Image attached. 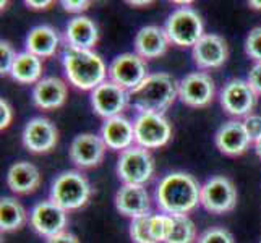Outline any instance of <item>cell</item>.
Instances as JSON below:
<instances>
[{
    "label": "cell",
    "instance_id": "cell-1",
    "mask_svg": "<svg viewBox=\"0 0 261 243\" xmlns=\"http://www.w3.org/2000/svg\"><path fill=\"white\" fill-rule=\"evenodd\" d=\"M154 200L163 214L187 215L201 204V185L187 172H170L159 180Z\"/></svg>",
    "mask_w": 261,
    "mask_h": 243
},
{
    "label": "cell",
    "instance_id": "cell-2",
    "mask_svg": "<svg viewBox=\"0 0 261 243\" xmlns=\"http://www.w3.org/2000/svg\"><path fill=\"white\" fill-rule=\"evenodd\" d=\"M178 97V83L169 73H152L130 91V102L138 114H161L169 109Z\"/></svg>",
    "mask_w": 261,
    "mask_h": 243
},
{
    "label": "cell",
    "instance_id": "cell-3",
    "mask_svg": "<svg viewBox=\"0 0 261 243\" xmlns=\"http://www.w3.org/2000/svg\"><path fill=\"white\" fill-rule=\"evenodd\" d=\"M64 71L70 85L82 91H94L107 78L104 60L93 50L67 49L62 56Z\"/></svg>",
    "mask_w": 261,
    "mask_h": 243
},
{
    "label": "cell",
    "instance_id": "cell-4",
    "mask_svg": "<svg viewBox=\"0 0 261 243\" xmlns=\"http://www.w3.org/2000/svg\"><path fill=\"white\" fill-rule=\"evenodd\" d=\"M93 195L91 183L78 170H65L56 177L50 186L49 200L60 206L62 209L76 211L88 204Z\"/></svg>",
    "mask_w": 261,
    "mask_h": 243
},
{
    "label": "cell",
    "instance_id": "cell-5",
    "mask_svg": "<svg viewBox=\"0 0 261 243\" xmlns=\"http://www.w3.org/2000/svg\"><path fill=\"white\" fill-rule=\"evenodd\" d=\"M169 41L178 47H192L203 38V20L192 7H180L169 15L166 21Z\"/></svg>",
    "mask_w": 261,
    "mask_h": 243
},
{
    "label": "cell",
    "instance_id": "cell-6",
    "mask_svg": "<svg viewBox=\"0 0 261 243\" xmlns=\"http://www.w3.org/2000/svg\"><path fill=\"white\" fill-rule=\"evenodd\" d=\"M154 159L141 146H132L120 152L117 160V175L123 185H145L154 175Z\"/></svg>",
    "mask_w": 261,
    "mask_h": 243
},
{
    "label": "cell",
    "instance_id": "cell-7",
    "mask_svg": "<svg viewBox=\"0 0 261 243\" xmlns=\"http://www.w3.org/2000/svg\"><path fill=\"white\" fill-rule=\"evenodd\" d=\"M135 143L145 149L166 146L172 138V125L161 114H138L133 122Z\"/></svg>",
    "mask_w": 261,
    "mask_h": 243
},
{
    "label": "cell",
    "instance_id": "cell-8",
    "mask_svg": "<svg viewBox=\"0 0 261 243\" xmlns=\"http://www.w3.org/2000/svg\"><path fill=\"white\" fill-rule=\"evenodd\" d=\"M107 76H109L112 83L127 89L130 93L133 89H137L149 75L145 59H141L138 53L125 52L117 56L111 62L109 70H107Z\"/></svg>",
    "mask_w": 261,
    "mask_h": 243
},
{
    "label": "cell",
    "instance_id": "cell-9",
    "mask_svg": "<svg viewBox=\"0 0 261 243\" xmlns=\"http://www.w3.org/2000/svg\"><path fill=\"white\" fill-rule=\"evenodd\" d=\"M201 204L211 214H226L237 204V188L229 177L216 175L201 185Z\"/></svg>",
    "mask_w": 261,
    "mask_h": 243
},
{
    "label": "cell",
    "instance_id": "cell-10",
    "mask_svg": "<svg viewBox=\"0 0 261 243\" xmlns=\"http://www.w3.org/2000/svg\"><path fill=\"white\" fill-rule=\"evenodd\" d=\"M219 102L226 114L232 117H248L258 102V94L248 81L233 78L222 86Z\"/></svg>",
    "mask_w": 261,
    "mask_h": 243
},
{
    "label": "cell",
    "instance_id": "cell-11",
    "mask_svg": "<svg viewBox=\"0 0 261 243\" xmlns=\"http://www.w3.org/2000/svg\"><path fill=\"white\" fill-rule=\"evenodd\" d=\"M214 79L211 78V75L204 73V71L188 73L178 83V97L188 107L200 109V107L210 105L214 101Z\"/></svg>",
    "mask_w": 261,
    "mask_h": 243
},
{
    "label": "cell",
    "instance_id": "cell-12",
    "mask_svg": "<svg viewBox=\"0 0 261 243\" xmlns=\"http://www.w3.org/2000/svg\"><path fill=\"white\" fill-rule=\"evenodd\" d=\"M30 224L36 233L41 237L50 238L54 235L65 232L68 224V212L50 200L34 204L30 212Z\"/></svg>",
    "mask_w": 261,
    "mask_h": 243
},
{
    "label": "cell",
    "instance_id": "cell-13",
    "mask_svg": "<svg viewBox=\"0 0 261 243\" xmlns=\"http://www.w3.org/2000/svg\"><path fill=\"white\" fill-rule=\"evenodd\" d=\"M130 102V93L127 89L117 86L111 79H106L91 91V105L94 112L102 119L119 117Z\"/></svg>",
    "mask_w": 261,
    "mask_h": 243
},
{
    "label": "cell",
    "instance_id": "cell-14",
    "mask_svg": "<svg viewBox=\"0 0 261 243\" xmlns=\"http://www.w3.org/2000/svg\"><path fill=\"white\" fill-rule=\"evenodd\" d=\"M21 140L24 148L33 154H46L57 146L59 130L49 119L34 117L24 125Z\"/></svg>",
    "mask_w": 261,
    "mask_h": 243
},
{
    "label": "cell",
    "instance_id": "cell-15",
    "mask_svg": "<svg viewBox=\"0 0 261 243\" xmlns=\"http://www.w3.org/2000/svg\"><path fill=\"white\" fill-rule=\"evenodd\" d=\"M106 143L93 133H82L70 145V160L78 169H93L102 162L106 156Z\"/></svg>",
    "mask_w": 261,
    "mask_h": 243
},
{
    "label": "cell",
    "instance_id": "cell-16",
    "mask_svg": "<svg viewBox=\"0 0 261 243\" xmlns=\"http://www.w3.org/2000/svg\"><path fill=\"white\" fill-rule=\"evenodd\" d=\"M192 56L196 67L204 70L221 68L227 62L229 46L219 34H204L193 46Z\"/></svg>",
    "mask_w": 261,
    "mask_h": 243
},
{
    "label": "cell",
    "instance_id": "cell-17",
    "mask_svg": "<svg viewBox=\"0 0 261 243\" xmlns=\"http://www.w3.org/2000/svg\"><path fill=\"white\" fill-rule=\"evenodd\" d=\"M114 203L117 211L132 219L151 214V198L145 185H122L115 193Z\"/></svg>",
    "mask_w": 261,
    "mask_h": 243
},
{
    "label": "cell",
    "instance_id": "cell-18",
    "mask_svg": "<svg viewBox=\"0 0 261 243\" xmlns=\"http://www.w3.org/2000/svg\"><path fill=\"white\" fill-rule=\"evenodd\" d=\"M214 143L222 154L236 157L247 152L248 146L251 145V140L248 138L244 123L239 120H229L221 125V128L216 131Z\"/></svg>",
    "mask_w": 261,
    "mask_h": 243
},
{
    "label": "cell",
    "instance_id": "cell-19",
    "mask_svg": "<svg viewBox=\"0 0 261 243\" xmlns=\"http://www.w3.org/2000/svg\"><path fill=\"white\" fill-rule=\"evenodd\" d=\"M68 89L65 81L57 76H46L33 88V104L42 111H56L67 101Z\"/></svg>",
    "mask_w": 261,
    "mask_h": 243
},
{
    "label": "cell",
    "instance_id": "cell-20",
    "mask_svg": "<svg viewBox=\"0 0 261 243\" xmlns=\"http://www.w3.org/2000/svg\"><path fill=\"white\" fill-rule=\"evenodd\" d=\"M169 36L164 28L161 26L149 24L141 28L137 36H135V53H138L141 59H158L164 56L169 49Z\"/></svg>",
    "mask_w": 261,
    "mask_h": 243
},
{
    "label": "cell",
    "instance_id": "cell-21",
    "mask_svg": "<svg viewBox=\"0 0 261 243\" xmlns=\"http://www.w3.org/2000/svg\"><path fill=\"white\" fill-rule=\"evenodd\" d=\"M99 41L97 24L88 16H75L71 18L65 30V42L67 49L75 50H93Z\"/></svg>",
    "mask_w": 261,
    "mask_h": 243
},
{
    "label": "cell",
    "instance_id": "cell-22",
    "mask_svg": "<svg viewBox=\"0 0 261 243\" xmlns=\"http://www.w3.org/2000/svg\"><path fill=\"white\" fill-rule=\"evenodd\" d=\"M101 138L109 149L122 152L133 146V141H135L133 123L128 119H125L123 115L107 119L102 123Z\"/></svg>",
    "mask_w": 261,
    "mask_h": 243
},
{
    "label": "cell",
    "instance_id": "cell-23",
    "mask_svg": "<svg viewBox=\"0 0 261 243\" xmlns=\"http://www.w3.org/2000/svg\"><path fill=\"white\" fill-rule=\"evenodd\" d=\"M7 185L15 195H30L39 188L41 174L28 160L15 162L7 172Z\"/></svg>",
    "mask_w": 261,
    "mask_h": 243
},
{
    "label": "cell",
    "instance_id": "cell-24",
    "mask_svg": "<svg viewBox=\"0 0 261 243\" xmlns=\"http://www.w3.org/2000/svg\"><path fill=\"white\" fill-rule=\"evenodd\" d=\"M59 44V33L47 24L36 26L26 36V52L34 53L39 59L52 57L57 52Z\"/></svg>",
    "mask_w": 261,
    "mask_h": 243
},
{
    "label": "cell",
    "instance_id": "cell-25",
    "mask_svg": "<svg viewBox=\"0 0 261 243\" xmlns=\"http://www.w3.org/2000/svg\"><path fill=\"white\" fill-rule=\"evenodd\" d=\"M10 76L21 85H36L42 79V59L30 52H20L15 59Z\"/></svg>",
    "mask_w": 261,
    "mask_h": 243
},
{
    "label": "cell",
    "instance_id": "cell-26",
    "mask_svg": "<svg viewBox=\"0 0 261 243\" xmlns=\"http://www.w3.org/2000/svg\"><path fill=\"white\" fill-rule=\"evenodd\" d=\"M28 215L23 204L13 196H4L0 200V230L2 232H15L20 230Z\"/></svg>",
    "mask_w": 261,
    "mask_h": 243
},
{
    "label": "cell",
    "instance_id": "cell-27",
    "mask_svg": "<svg viewBox=\"0 0 261 243\" xmlns=\"http://www.w3.org/2000/svg\"><path fill=\"white\" fill-rule=\"evenodd\" d=\"M174 226L166 243H196V226L188 215H172Z\"/></svg>",
    "mask_w": 261,
    "mask_h": 243
},
{
    "label": "cell",
    "instance_id": "cell-28",
    "mask_svg": "<svg viewBox=\"0 0 261 243\" xmlns=\"http://www.w3.org/2000/svg\"><path fill=\"white\" fill-rule=\"evenodd\" d=\"M151 214L130 222V238L133 243H158L151 233Z\"/></svg>",
    "mask_w": 261,
    "mask_h": 243
},
{
    "label": "cell",
    "instance_id": "cell-29",
    "mask_svg": "<svg viewBox=\"0 0 261 243\" xmlns=\"http://www.w3.org/2000/svg\"><path fill=\"white\" fill-rule=\"evenodd\" d=\"M151 233L158 243H166L170 235L174 221L169 214H151Z\"/></svg>",
    "mask_w": 261,
    "mask_h": 243
},
{
    "label": "cell",
    "instance_id": "cell-30",
    "mask_svg": "<svg viewBox=\"0 0 261 243\" xmlns=\"http://www.w3.org/2000/svg\"><path fill=\"white\" fill-rule=\"evenodd\" d=\"M196 243H236L233 235L224 227H211L204 230Z\"/></svg>",
    "mask_w": 261,
    "mask_h": 243
},
{
    "label": "cell",
    "instance_id": "cell-31",
    "mask_svg": "<svg viewBox=\"0 0 261 243\" xmlns=\"http://www.w3.org/2000/svg\"><path fill=\"white\" fill-rule=\"evenodd\" d=\"M245 52L250 59H253L256 64L261 62V26L253 28L245 39Z\"/></svg>",
    "mask_w": 261,
    "mask_h": 243
},
{
    "label": "cell",
    "instance_id": "cell-32",
    "mask_svg": "<svg viewBox=\"0 0 261 243\" xmlns=\"http://www.w3.org/2000/svg\"><path fill=\"white\" fill-rule=\"evenodd\" d=\"M16 56L18 53L15 52V49L12 47L10 42H7V41L0 42V73L10 75Z\"/></svg>",
    "mask_w": 261,
    "mask_h": 243
},
{
    "label": "cell",
    "instance_id": "cell-33",
    "mask_svg": "<svg viewBox=\"0 0 261 243\" xmlns=\"http://www.w3.org/2000/svg\"><path fill=\"white\" fill-rule=\"evenodd\" d=\"M242 123H244L245 131L248 134V138L251 140V143H255L261 137V115L250 114L248 117H245Z\"/></svg>",
    "mask_w": 261,
    "mask_h": 243
},
{
    "label": "cell",
    "instance_id": "cell-34",
    "mask_svg": "<svg viewBox=\"0 0 261 243\" xmlns=\"http://www.w3.org/2000/svg\"><path fill=\"white\" fill-rule=\"evenodd\" d=\"M13 120V109L8 101L2 99L0 101V130H7Z\"/></svg>",
    "mask_w": 261,
    "mask_h": 243
},
{
    "label": "cell",
    "instance_id": "cell-35",
    "mask_svg": "<svg viewBox=\"0 0 261 243\" xmlns=\"http://www.w3.org/2000/svg\"><path fill=\"white\" fill-rule=\"evenodd\" d=\"M62 7H64V10L68 13H82L91 7V2H89V0H64Z\"/></svg>",
    "mask_w": 261,
    "mask_h": 243
},
{
    "label": "cell",
    "instance_id": "cell-36",
    "mask_svg": "<svg viewBox=\"0 0 261 243\" xmlns=\"http://www.w3.org/2000/svg\"><path fill=\"white\" fill-rule=\"evenodd\" d=\"M248 83L250 86L253 88V91L261 96V62H258V64H255L253 67H251V70L248 71Z\"/></svg>",
    "mask_w": 261,
    "mask_h": 243
},
{
    "label": "cell",
    "instance_id": "cell-37",
    "mask_svg": "<svg viewBox=\"0 0 261 243\" xmlns=\"http://www.w3.org/2000/svg\"><path fill=\"white\" fill-rule=\"evenodd\" d=\"M46 243H80L76 235L70 232H62L59 235H54L50 238H46Z\"/></svg>",
    "mask_w": 261,
    "mask_h": 243
},
{
    "label": "cell",
    "instance_id": "cell-38",
    "mask_svg": "<svg viewBox=\"0 0 261 243\" xmlns=\"http://www.w3.org/2000/svg\"><path fill=\"white\" fill-rule=\"evenodd\" d=\"M52 0H26L24 5L30 8V10H36V12H42V10H49L52 7Z\"/></svg>",
    "mask_w": 261,
    "mask_h": 243
},
{
    "label": "cell",
    "instance_id": "cell-39",
    "mask_svg": "<svg viewBox=\"0 0 261 243\" xmlns=\"http://www.w3.org/2000/svg\"><path fill=\"white\" fill-rule=\"evenodd\" d=\"M127 4L132 5V7H148V5H152L151 0H127Z\"/></svg>",
    "mask_w": 261,
    "mask_h": 243
},
{
    "label": "cell",
    "instance_id": "cell-40",
    "mask_svg": "<svg viewBox=\"0 0 261 243\" xmlns=\"http://www.w3.org/2000/svg\"><path fill=\"white\" fill-rule=\"evenodd\" d=\"M248 5L253 8V10H261V0H251V2H248Z\"/></svg>",
    "mask_w": 261,
    "mask_h": 243
},
{
    "label": "cell",
    "instance_id": "cell-41",
    "mask_svg": "<svg viewBox=\"0 0 261 243\" xmlns=\"http://www.w3.org/2000/svg\"><path fill=\"white\" fill-rule=\"evenodd\" d=\"M255 152H256V156L261 159V137L255 141Z\"/></svg>",
    "mask_w": 261,
    "mask_h": 243
},
{
    "label": "cell",
    "instance_id": "cell-42",
    "mask_svg": "<svg viewBox=\"0 0 261 243\" xmlns=\"http://www.w3.org/2000/svg\"><path fill=\"white\" fill-rule=\"evenodd\" d=\"M259 243H261V241H259Z\"/></svg>",
    "mask_w": 261,
    "mask_h": 243
}]
</instances>
